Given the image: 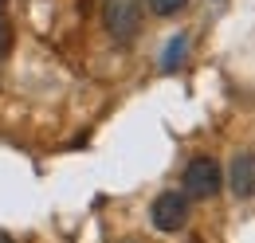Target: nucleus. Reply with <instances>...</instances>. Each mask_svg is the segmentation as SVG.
Segmentation results:
<instances>
[{
    "label": "nucleus",
    "instance_id": "f257e3e1",
    "mask_svg": "<svg viewBox=\"0 0 255 243\" xmlns=\"http://www.w3.org/2000/svg\"><path fill=\"white\" fill-rule=\"evenodd\" d=\"M224 184V173L220 165L212 161V157H192L189 169H185V196L189 200H208V196H216Z\"/></svg>",
    "mask_w": 255,
    "mask_h": 243
},
{
    "label": "nucleus",
    "instance_id": "f03ea898",
    "mask_svg": "<svg viewBox=\"0 0 255 243\" xmlns=\"http://www.w3.org/2000/svg\"><path fill=\"white\" fill-rule=\"evenodd\" d=\"M189 196L185 192H177V188H169V192H161L157 200H153V208H149V216H153V228L157 232H181L185 224H189Z\"/></svg>",
    "mask_w": 255,
    "mask_h": 243
},
{
    "label": "nucleus",
    "instance_id": "7ed1b4c3",
    "mask_svg": "<svg viewBox=\"0 0 255 243\" xmlns=\"http://www.w3.org/2000/svg\"><path fill=\"white\" fill-rule=\"evenodd\" d=\"M102 16H106V28H110L114 39H129L141 24V4L137 0H106Z\"/></svg>",
    "mask_w": 255,
    "mask_h": 243
},
{
    "label": "nucleus",
    "instance_id": "20e7f679",
    "mask_svg": "<svg viewBox=\"0 0 255 243\" xmlns=\"http://www.w3.org/2000/svg\"><path fill=\"white\" fill-rule=\"evenodd\" d=\"M228 177H232V192H236L240 200L255 196V153H236Z\"/></svg>",
    "mask_w": 255,
    "mask_h": 243
},
{
    "label": "nucleus",
    "instance_id": "39448f33",
    "mask_svg": "<svg viewBox=\"0 0 255 243\" xmlns=\"http://www.w3.org/2000/svg\"><path fill=\"white\" fill-rule=\"evenodd\" d=\"M165 47H169V51H165V59H161V67H165V71H173L177 63L185 59V35H177V39H169Z\"/></svg>",
    "mask_w": 255,
    "mask_h": 243
},
{
    "label": "nucleus",
    "instance_id": "423d86ee",
    "mask_svg": "<svg viewBox=\"0 0 255 243\" xmlns=\"http://www.w3.org/2000/svg\"><path fill=\"white\" fill-rule=\"evenodd\" d=\"M185 4H189V0H149V8H153L157 16H177Z\"/></svg>",
    "mask_w": 255,
    "mask_h": 243
},
{
    "label": "nucleus",
    "instance_id": "0eeeda50",
    "mask_svg": "<svg viewBox=\"0 0 255 243\" xmlns=\"http://www.w3.org/2000/svg\"><path fill=\"white\" fill-rule=\"evenodd\" d=\"M0 243H12V236H8V232H0Z\"/></svg>",
    "mask_w": 255,
    "mask_h": 243
}]
</instances>
